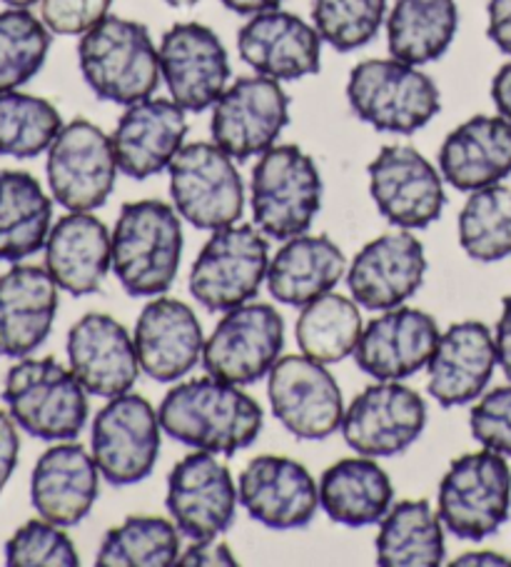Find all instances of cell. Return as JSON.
Here are the masks:
<instances>
[{
    "instance_id": "obj_1",
    "label": "cell",
    "mask_w": 511,
    "mask_h": 567,
    "mask_svg": "<svg viewBox=\"0 0 511 567\" xmlns=\"http://www.w3.org/2000/svg\"><path fill=\"white\" fill-rule=\"evenodd\" d=\"M163 433L192 450L234 455L262 433L264 413L240 385L218 378H195L175 385L157 408Z\"/></svg>"
},
{
    "instance_id": "obj_2",
    "label": "cell",
    "mask_w": 511,
    "mask_h": 567,
    "mask_svg": "<svg viewBox=\"0 0 511 567\" xmlns=\"http://www.w3.org/2000/svg\"><path fill=\"white\" fill-rule=\"evenodd\" d=\"M180 260V213L163 200L125 203L113 228V272L127 296H165L178 278Z\"/></svg>"
},
{
    "instance_id": "obj_3",
    "label": "cell",
    "mask_w": 511,
    "mask_h": 567,
    "mask_svg": "<svg viewBox=\"0 0 511 567\" xmlns=\"http://www.w3.org/2000/svg\"><path fill=\"white\" fill-rule=\"evenodd\" d=\"M77 63L91 91L107 103L133 105L153 97L163 81L160 51L143 23L107 16L77 43Z\"/></svg>"
},
{
    "instance_id": "obj_4",
    "label": "cell",
    "mask_w": 511,
    "mask_h": 567,
    "mask_svg": "<svg viewBox=\"0 0 511 567\" xmlns=\"http://www.w3.org/2000/svg\"><path fill=\"white\" fill-rule=\"evenodd\" d=\"M347 101L362 123L395 135L421 131L441 111L437 83L397 58H372L352 68Z\"/></svg>"
},
{
    "instance_id": "obj_5",
    "label": "cell",
    "mask_w": 511,
    "mask_h": 567,
    "mask_svg": "<svg viewBox=\"0 0 511 567\" xmlns=\"http://www.w3.org/2000/svg\"><path fill=\"white\" fill-rule=\"evenodd\" d=\"M3 400L28 435L65 443L87 423V390L55 358H21L8 370Z\"/></svg>"
},
{
    "instance_id": "obj_6",
    "label": "cell",
    "mask_w": 511,
    "mask_h": 567,
    "mask_svg": "<svg viewBox=\"0 0 511 567\" xmlns=\"http://www.w3.org/2000/svg\"><path fill=\"white\" fill-rule=\"evenodd\" d=\"M252 218L272 240L304 236L322 208L317 163L298 145H272L252 171Z\"/></svg>"
},
{
    "instance_id": "obj_7",
    "label": "cell",
    "mask_w": 511,
    "mask_h": 567,
    "mask_svg": "<svg viewBox=\"0 0 511 567\" xmlns=\"http://www.w3.org/2000/svg\"><path fill=\"white\" fill-rule=\"evenodd\" d=\"M437 513L459 540H484L511 513V467L494 450L457 457L439 483Z\"/></svg>"
},
{
    "instance_id": "obj_8",
    "label": "cell",
    "mask_w": 511,
    "mask_h": 567,
    "mask_svg": "<svg viewBox=\"0 0 511 567\" xmlns=\"http://www.w3.org/2000/svg\"><path fill=\"white\" fill-rule=\"evenodd\" d=\"M254 225L212 230L190 270V296L210 312H228L258 296L268 280L270 246Z\"/></svg>"
},
{
    "instance_id": "obj_9",
    "label": "cell",
    "mask_w": 511,
    "mask_h": 567,
    "mask_svg": "<svg viewBox=\"0 0 511 567\" xmlns=\"http://www.w3.org/2000/svg\"><path fill=\"white\" fill-rule=\"evenodd\" d=\"M167 173L175 210L198 230L212 233L242 218L244 185L218 143L182 145Z\"/></svg>"
},
{
    "instance_id": "obj_10",
    "label": "cell",
    "mask_w": 511,
    "mask_h": 567,
    "mask_svg": "<svg viewBox=\"0 0 511 567\" xmlns=\"http://www.w3.org/2000/svg\"><path fill=\"white\" fill-rule=\"evenodd\" d=\"M117 158L113 138L85 118H75L58 133L48 148V185L65 210L93 213L115 190Z\"/></svg>"
},
{
    "instance_id": "obj_11",
    "label": "cell",
    "mask_w": 511,
    "mask_h": 567,
    "mask_svg": "<svg viewBox=\"0 0 511 567\" xmlns=\"http://www.w3.org/2000/svg\"><path fill=\"white\" fill-rule=\"evenodd\" d=\"M163 445V425L150 400L125 393L97 410L91 450L97 471L111 485L143 483L155 471Z\"/></svg>"
},
{
    "instance_id": "obj_12",
    "label": "cell",
    "mask_w": 511,
    "mask_h": 567,
    "mask_svg": "<svg viewBox=\"0 0 511 567\" xmlns=\"http://www.w3.org/2000/svg\"><path fill=\"white\" fill-rule=\"evenodd\" d=\"M284 346V320L268 302H244L215 326L202 350L208 375L232 385H252L270 375Z\"/></svg>"
},
{
    "instance_id": "obj_13",
    "label": "cell",
    "mask_w": 511,
    "mask_h": 567,
    "mask_svg": "<svg viewBox=\"0 0 511 567\" xmlns=\"http://www.w3.org/2000/svg\"><path fill=\"white\" fill-rule=\"evenodd\" d=\"M290 123V97L280 81L264 75H244L212 105V143L232 161H250L268 153Z\"/></svg>"
},
{
    "instance_id": "obj_14",
    "label": "cell",
    "mask_w": 511,
    "mask_h": 567,
    "mask_svg": "<svg viewBox=\"0 0 511 567\" xmlns=\"http://www.w3.org/2000/svg\"><path fill=\"white\" fill-rule=\"evenodd\" d=\"M427 427V403L399 380H377L352 400L342 435L357 455L395 457L407 453Z\"/></svg>"
},
{
    "instance_id": "obj_15",
    "label": "cell",
    "mask_w": 511,
    "mask_h": 567,
    "mask_svg": "<svg viewBox=\"0 0 511 567\" xmlns=\"http://www.w3.org/2000/svg\"><path fill=\"white\" fill-rule=\"evenodd\" d=\"M369 195L387 223L401 230H425L447 205L445 178L411 145H385L369 163Z\"/></svg>"
},
{
    "instance_id": "obj_16",
    "label": "cell",
    "mask_w": 511,
    "mask_h": 567,
    "mask_svg": "<svg viewBox=\"0 0 511 567\" xmlns=\"http://www.w3.org/2000/svg\"><path fill=\"white\" fill-rule=\"evenodd\" d=\"M238 503L240 495L228 465L215 453L195 450L167 475V513L190 540H212L228 533Z\"/></svg>"
},
{
    "instance_id": "obj_17",
    "label": "cell",
    "mask_w": 511,
    "mask_h": 567,
    "mask_svg": "<svg viewBox=\"0 0 511 567\" xmlns=\"http://www.w3.org/2000/svg\"><path fill=\"white\" fill-rule=\"evenodd\" d=\"M268 395L274 417L300 440H324L337 433L345 400L327 365L307 355L280 358L270 370Z\"/></svg>"
},
{
    "instance_id": "obj_18",
    "label": "cell",
    "mask_w": 511,
    "mask_h": 567,
    "mask_svg": "<svg viewBox=\"0 0 511 567\" xmlns=\"http://www.w3.org/2000/svg\"><path fill=\"white\" fill-rule=\"evenodd\" d=\"M157 51L167 91L185 113H202L218 103L230 81V58L212 28L175 23Z\"/></svg>"
},
{
    "instance_id": "obj_19",
    "label": "cell",
    "mask_w": 511,
    "mask_h": 567,
    "mask_svg": "<svg viewBox=\"0 0 511 567\" xmlns=\"http://www.w3.org/2000/svg\"><path fill=\"white\" fill-rule=\"evenodd\" d=\"M240 505L270 530H300L320 511V485L307 467L284 455H258L238 483Z\"/></svg>"
},
{
    "instance_id": "obj_20",
    "label": "cell",
    "mask_w": 511,
    "mask_h": 567,
    "mask_svg": "<svg viewBox=\"0 0 511 567\" xmlns=\"http://www.w3.org/2000/svg\"><path fill=\"white\" fill-rule=\"evenodd\" d=\"M67 365L87 395L117 398L131 393L140 378L135 338L107 312H87L67 332Z\"/></svg>"
},
{
    "instance_id": "obj_21",
    "label": "cell",
    "mask_w": 511,
    "mask_h": 567,
    "mask_svg": "<svg viewBox=\"0 0 511 567\" xmlns=\"http://www.w3.org/2000/svg\"><path fill=\"white\" fill-rule=\"evenodd\" d=\"M427 276L425 246L409 230L387 233L357 252L347 286L357 306L392 310L405 306Z\"/></svg>"
},
{
    "instance_id": "obj_22",
    "label": "cell",
    "mask_w": 511,
    "mask_h": 567,
    "mask_svg": "<svg viewBox=\"0 0 511 567\" xmlns=\"http://www.w3.org/2000/svg\"><path fill=\"white\" fill-rule=\"evenodd\" d=\"M441 332L437 320L417 308H392L367 322L355 348V363L375 380H407L429 365Z\"/></svg>"
},
{
    "instance_id": "obj_23",
    "label": "cell",
    "mask_w": 511,
    "mask_h": 567,
    "mask_svg": "<svg viewBox=\"0 0 511 567\" xmlns=\"http://www.w3.org/2000/svg\"><path fill=\"white\" fill-rule=\"evenodd\" d=\"M188 135L182 107L167 97H145L125 107L115 125L113 148L117 168L133 181H147L170 168Z\"/></svg>"
},
{
    "instance_id": "obj_24",
    "label": "cell",
    "mask_w": 511,
    "mask_h": 567,
    "mask_svg": "<svg viewBox=\"0 0 511 567\" xmlns=\"http://www.w3.org/2000/svg\"><path fill=\"white\" fill-rule=\"evenodd\" d=\"M238 51L254 73L272 81H300L320 73L322 35L317 28L288 11L250 16L240 28Z\"/></svg>"
},
{
    "instance_id": "obj_25",
    "label": "cell",
    "mask_w": 511,
    "mask_h": 567,
    "mask_svg": "<svg viewBox=\"0 0 511 567\" xmlns=\"http://www.w3.org/2000/svg\"><path fill=\"white\" fill-rule=\"evenodd\" d=\"M133 338L143 373L155 383H178L202 360V326L182 300L153 298L137 318Z\"/></svg>"
},
{
    "instance_id": "obj_26",
    "label": "cell",
    "mask_w": 511,
    "mask_h": 567,
    "mask_svg": "<svg viewBox=\"0 0 511 567\" xmlns=\"http://www.w3.org/2000/svg\"><path fill=\"white\" fill-rule=\"evenodd\" d=\"M101 495V471L93 453L65 440L38 457L31 477V503L48 523L73 527L91 515Z\"/></svg>"
},
{
    "instance_id": "obj_27",
    "label": "cell",
    "mask_w": 511,
    "mask_h": 567,
    "mask_svg": "<svg viewBox=\"0 0 511 567\" xmlns=\"http://www.w3.org/2000/svg\"><path fill=\"white\" fill-rule=\"evenodd\" d=\"M497 360V340L479 320H465L441 332L429 360V395L441 408H461L484 393Z\"/></svg>"
},
{
    "instance_id": "obj_28",
    "label": "cell",
    "mask_w": 511,
    "mask_h": 567,
    "mask_svg": "<svg viewBox=\"0 0 511 567\" xmlns=\"http://www.w3.org/2000/svg\"><path fill=\"white\" fill-rule=\"evenodd\" d=\"M58 282L38 266H15L0 276V355L28 358L51 336L58 316Z\"/></svg>"
},
{
    "instance_id": "obj_29",
    "label": "cell",
    "mask_w": 511,
    "mask_h": 567,
    "mask_svg": "<svg viewBox=\"0 0 511 567\" xmlns=\"http://www.w3.org/2000/svg\"><path fill=\"white\" fill-rule=\"evenodd\" d=\"M45 270L58 288L75 298L93 296L103 288L113 268V233L91 213L71 210L51 228L45 243Z\"/></svg>"
},
{
    "instance_id": "obj_30",
    "label": "cell",
    "mask_w": 511,
    "mask_h": 567,
    "mask_svg": "<svg viewBox=\"0 0 511 567\" xmlns=\"http://www.w3.org/2000/svg\"><path fill=\"white\" fill-rule=\"evenodd\" d=\"M439 173L451 188L474 193L511 175V121L474 115L451 131L439 148Z\"/></svg>"
},
{
    "instance_id": "obj_31",
    "label": "cell",
    "mask_w": 511,
    "mask_h": 567,
    "mask_svg": "<svg viewBox=\"0 0 511 567\" xmlns=\"http://www.w3.org/2000/svg\"><path fill=\"white\" fill-rule=\"evenodd\" d=\"M347 276V258L327 236H298L284 240L270 260L268 290L284 306L302 308L314 298L337 288Z\"/></svg>"
},
{
    "instance_id": "obj_32",
    "label": "cell",
    "mask_w": 511,
    "mask_h": 567,
    "mask_svg": "<svg viewBox=\"0 0 511 567\" xmlns=\"http://www.w3.org/2000/svg\"><path fill=\"white\" fill-rule=\"evenodd\" d=\"M395 501V487L375 457H345L320 477V507L345 527L377 525Z\"/></svg>"
},
{
    "instance_id": "obj_33",
    "label": "cell",
    "mask_w": 511,
    "mask_h": 567,
    "mask_svg": "<svg viewBox=\"0 0 511 567\" xmlns=\"http://www.w3.org/2000/svg\"><path fill=\"white\" fill-rule=\"evenodd\" d=\"M53 228V203L25 171H0V260L21 262L41 252Z\"/></svg>"
},
{
    "instance_id": "obj_34",
    "label": "cell",
    "mask_w": 511,
    "mask_h": 567,
    "mask_svg": "<svg viewBox=\"0 0 511 567\" xmlns=\"http://www.w3.org/2000/svg\"><path fill=\"white\" fill-rule=\"evenodd\" d=\"M457 31V0H397L387 18V45L397 61L427 65L449 51Z\"/></svg>"
},
{
    "instance_id": "obj_35",
    "label": "cell",
    "mask_w": 511,
    "mask_h": 567,
    "mask_svg": "<svg viewBox=\"0 0 511 567\" xmlns=\"http://www.w3.org/2000/svg\"><path fill=\"white\" fill-rule=\"evenodd\" d=\"M377 565L437 567L445 563V523L427 501H399L379 520Z\"/></svg>"
},
{
    "instance_id": "obj_36",
    "label": "cell",
    "mask_w": 511,
    "mask_h": 567,
    "mask_svg": "<svg viewBox=\"0 0 511 567\" xmlns=\"http://www.w3.org/2000/svg\"><path fill=\"white\" fill-rule=\"evenodd\" d=\"M362 330L365 326H362L357 302L330 290L302 306L294 338L302 355L322 365H332L347 355H355Z\"/></svg>"
},
{
    "instance_id": "obj_37",
    "label": "cell",
    "mask_w": 511,
    "mask_h": 567,
    "mask_svg": "<svg viewBox=\"0 0 511 567\" xmlns=\"http://www.w3.org/2000/svg\"><path fill=\"white\" fill-rule=\"evenodd\" d=\"M178 525L155 515H131L107 530L97 547L101 567H170L180 555Z\"/></svg>"
},
{
    "instance_id": "obj_38",
    "label": "cell",
    "mask_w": 511,
    "mask_h": 567,
    "mask_svg": "<svg viewBox=\"0 0 511 567\" xmlns=\"http://www.w3.org/2000/svg\"><path fill=\"white\" fill-rule=\"evenodd\" d=\"M459 246L477 262L511 256V188L497 183L469 195L459 213Z\"/></svg>"
},
{
    "instance_id": "obj_39",
    "label": "cell",
    "mask_w": 511,
    "mask_h": 567,
    "mask_svg": "<svg viewBox=\"0 0 511 567\" xmlns=\"http://www.w3.org/2000/svg\"><path fill=\"white\" fill-rule=\"evenodd\" d=\"M61 131V111L51 101L21 91L0 93V155L18 161L38 158Z\"/></svg>"
},
{
    "instance_id": "obj_40",
    "label": "cell",
    "mask_w": 511,
    "mask_h": 567,
    "mask_svg": "<svg viewBox=\"0 0 511 567\" xmlns=\"http://www.w3.org/2000/svg\"><path fill=\"white\" fill-rule=\"evenodd\" d=\"M51 53V31L28 8L0 13V93L18 91L41 73Z\"/></svg>"
},
{
    "instance_id": "obj_41",
    "label": "cell",
    "mask_w": 511,
    "mask_h": 567,
    "mask_svg": "<svg viewBox=\"0 0 511 567\" xmlns=\"http://www.w3.org/2000/svg\"><path fill=\"white\" fill-rule=\"evenodd\" d=\"M387 0H312V23L334 51L365 48L385 23Z\"/></svg>"
},
{
    "instance_id": "obj_42",
    "label": "cell",
    "mask_w": 511,
    "mask_h": 567,
    "mask_svg": "<svg viewBox=\"0 0 511 567\" xmlns=\"http://www.w3.org/2000/svg\"><path fill=\"white\" fill-rule=\"evenodd\" d=\"M8 567H77L81 557L61 525L28 520L6 543Z\"/></svg>"
},
{
    "instance_id": "obj_43",
    "label": "cell",
    "mask_w": 511,
    "mask_h": 567,
    "mask_svg": "<svg viewBox=\"0 0 511 567\" xmlns=\"http://www.w3.org/2000/svg\"><path fill=\"white\" fill-rule=\"evenodd\" d=\"M469 430L481 447L511 457V385L481 395L469 415Z\"/></svg>"
},
{
    "instance_id": "obj_44",
    "label": "cell",
    "mask_w": 511,
    "mask_h": 567,
    "mask_svg": "<svg viewBox=\"0 0 511 567\" xmlns=\"http://www.w3.org/2000/svg\"><path fill=\"white\" fill-rule=\"evenodd\" d=\"M113 0H41V18L55 35H83L111 13Z\"/></svg>"
},
{
    "instance_id": "obj_45",
    "label": "cell",
    "mask_w": 511,
    "mask_h": 567,
    "mask_svg": "<svg viewBox=\"0 0 511 567\" xmlns=\"http://www.w3.org/2000/svg\"><path fill=\"white\" fill-rule=\"evenodd\" d=\"M180 567H234L238 565V557L220 537H212V540H192V545L185 550L178 563Z\"/></svg>"
},
{
    "instance_id": "obj_46",
    "label": "cell",
    "mask_w": 511,
    "mask_h": 567,
    "mask_svg": "<svg viewBox=\"0 0 511 567\" xmlns=\"http://www.w3.org/2000/svg\"><path fill=\"white\" fill-rule=\"evenodd\" d=\"M15 425V420L0 410V493L6 491L8 481L13 477L18 455H21V435H18Z\"/></svg>"
},
{
    "instance_id": "obj_47",
    "label": "cell",
    "mask_w": 511,
    "mask_h": 567,
    "mask_svg": "<svg viewBox=\"0 0 511 567\" xmlns=\"http://www.w3.org/2000/svg\"><path fill=\"white\" fill-rule=\"evenodd\" d=\"M487 35L501 53L511 55V0H489Z\"/></svg>"
},
{
    "instance_id": "obj_48",
    "label": "cell",
    "mask_w": 511,
    "mask_h": 567,
    "mask_svg": "<svg viewBox=\"0 0 511 567\" xmlns=\"http://www.w3.org/2000/svg\"><path fill=\"white\" fill-rule=\"evenodd\" d=\"M497 360L499 368L504 370V375L511 383V296L504 298L501 302V318L497 322Z\"/></svg>"
},
{
    "instance_id": "obj_49",
    "label": "cell",
    "mask_w": 511,
    "mask_h": 567,
    "mask_svg": "<svg viewBox=\"0 0 511 567\" xmlns=\"http://www.w3.org/2000/svg\"><path fill=\"white\" fill-rule=\"evenodd\" d=\"M491 101L501 118L511 121V61L501 65L491 81Z\"/></svg>"
},
{
    "instance_id": "obj_50",
    "label": "cell",
    "mask_w": 511,
    "mask_h": 567,
    "mask_svg": "<svg viewBox=\"0 0 511 567\" xmlns=\"http://www.w3.org/2000/svg\"><path fill=\"white\" fill-rule=\"evenodd\" d=\"M282 3L284 0H222V6L238 16H258V13L278 11Z\"/></svg>"
},
{
    "instance_id": "obj_51",
    "label": "cell",
    "mask_w": 511,
    "mask_h": 567,
    "mask_svg": "<svg viewBox=\"0 0 511 567\" xmlns=\"http://www.w3.org/2000/svg\"><path fill=\"white\" fill-rule=\"evenodd\" d=\"M451 565H511V560H507V557H501L497 553H467L457 557Z\"/></svg>"
},
{
    "instance_id": "obj_52",
    "label": "cell",
    "mask_w": 511,
    "mask_h": 567,
    "mask_svg": "<svg viewBox=\"0 0 511 567\" xmlns=\"http://www.w3.org/2000/svg\"><path fill=\"white\" fill-rule=\"evenodd\" d=\"M3 3L11 8H28V11H31L35 3H41V0H3Z\"/></svg>"
},
{
    "instance_id": "obj_53",
    "label": "cell",
    "mask_w": 511,
    "mask_h": 567,
    "mask_svg": "<svg viewBox=\"0 0 511 567\" xmlns=\"http://www.w3.org/2000/svg\"><path fill=\"white\" fill-rule=\"evenodd\" d=\"M165 3L170 8H192V6H198L200 0H165Z\"/></svg>"
}]
</instances>
